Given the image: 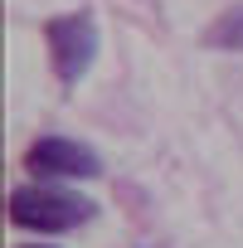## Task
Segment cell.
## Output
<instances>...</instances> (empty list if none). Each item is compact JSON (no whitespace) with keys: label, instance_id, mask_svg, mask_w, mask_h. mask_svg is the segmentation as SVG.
<instances>
[{"label":"cell","instance_id":"obj_1","mask_svg":"<svg viewBox=\"0 0 243 248\" xmlns=\"http://www.w3.org/2000/svg\"><path fill=\"white\" fill-rule=\"evenodd\" d=\"M10 224L15 229H34V233H68V229H83L97 204L68 185H49V180H34V185H15L10 200Z\"/></svg>","mask_w":243,"mask_h":248},{"label":"cell","instance_id":"obj_2","mask_svg":"<svg viewBox=\"0 0 243 248\" xmlns=\"http://www.w3.org/2000/svg\"><path fill=\"white\" fill-rule=\"evenodd\" d=\"M44 44H49V63H54V78L63 88H73L92 59H97V20L88 10H73V15H54L44 20Z\"/></svg>","mask_w":243,"mask_h":248},{"label":"cell","instance_id":"obj_3","mask_svg":"<svg viewBox=\"0 0 243 248\" xmlns=\"http://www.w3.org/2000/svg\"><path fill=\"white\" fill-rule=\"evenodd\" d=\"M25 170L59 185V180H97L102 175V156L83 141H68V137H39L30 151H25Z\"/></svg>","mask_w":243,"mask_h":248},{"label":"cell","instance_id":"obj_4","mask_svg":"<svg viewBox=\"0 0 243 248\" xmlns=\"http://www.w3.org/2000/svg\"><path fill=\"white\" fill-rule=\"evenodd\" d=\"M199 44H204V49H228V54H238V49H243V5H228L224 15H214L209 30L199 34Z\"/></svg>","mask_w":243,"mask_h":248},{"label":"cell","instance_id":"obj_5","mask_svg":"<svg viewBox=\"0 0 243 248\" xmlns=\"http://www.w3.org/2000/svg\"><path fill=\"white\" fill-rule=\"evenodd\" d=\"M20 248H49V243H20Z\"/></svg>","mask_w":243,"mask_h":248}]
</instances>
